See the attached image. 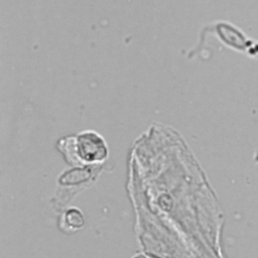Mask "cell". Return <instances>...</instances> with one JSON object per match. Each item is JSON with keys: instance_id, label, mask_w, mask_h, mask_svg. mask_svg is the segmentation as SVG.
Instances as JSON below:
<instances>
[{"instance_id": "obj_2", "label": "cell", "mask_w": 258, "mask_h": 258, "mask_svg": "<svg viewBox=\"0 0 258 258\" xmlns=\"http://www.w3.org/2000/svg\"><path fill=\"white\" fill-rule=\"evenodd\" d=\"M89 176H90V170L76 168L66 172L60 177V182L66 184H72V183L75 184V183H79L87 180Z\"/></svg>"}, {"instance_id": "obj_1", "label": "cell", "mask_w": 258, "mask_h": 258, "mask_svg": "<svg viewBox=\"0 0 258 258\" xmlns=\"http://www.w3.org/2000/svg\"><path fill=\"white\" fill-rule=\"evenodd\" d=\"M63 152L71 154L74 161L83 160L86 162H99L106 158L107 147L105 141L97 133L86 131L79 134L76 138H67Z\"/></svg>"}, {"instance_id": "obj_4", "label": "cell", "mask_w": 258, "mask_h": 258, "mask_svg": "<svg viewBox=\"0 0 258 258\" xmlns=\"http://www.w3.org/2000/svg\"><path fill=\"white\" fill-rule=\"evenodd\" d=\"M135 258H145L144 256H137V257H135Z\"/></svg>"}, {"instance_id": "obj_3", "label": "cell", "mask_w": 258, "mask_h": 258, "mask_svg": "<svg viewBox=\"0 0 258 258\" xmlns=\"http://www.w3.org/2000/svg\"><path fill=\"white\" fill-rule=\"evenodd\" d=\"M66 222L72 228H81L84 225L82 213L77 209H70L66 214Z\"/></svg>"}]
</instances>
